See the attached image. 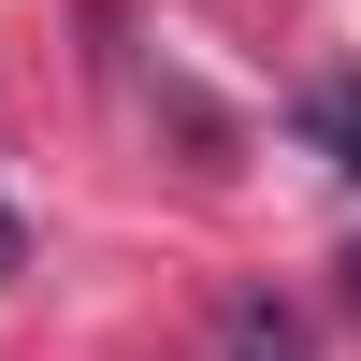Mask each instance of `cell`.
Returning <instances> with one entry per match:
<instances>
[{
  "label": "cell",
  "mask_w": 361,
  "mask_h": 361,
  "mask_svg": "<svg viewBox=\"0 0 361 361\" xmlns=\"http://www.w3.org/2000/svg\"><path fill=\"white\" fill-rule=\"evenodd\" d=\"M217 361H318V318L246 275V289H217Z\"/></svg>",
  "instance_id": "1"
},
{
  "label": "cell",
  "mask_w": 361,
  "mask_h": 361,
  "mask_svg": "<svg viewBox=\"0 0 361 361\" xmlns=\"http://www.w3.org/2000/svg\"><path fill=\"white\" fill-rule=\"evenodd\" d=\"M333 275H347V318H361V246H347V260H333Z\"/></svg>",
  "instance_id": "4"
},
{
  "label": "cell",
  "mask_w": 361,
  "mask_h": 361,
  "mask_svg": "<svg viewBox=\"0 0 361 361\" xmlns=\"http://www.w3.org/2000/svg\"><path fill=\"white\" fill-rule=\"evenodd\" d=\"M0 275H29V231H15V202H0Z\"/></svg>",
  "instance_id": "3"
},
{
  "label": "cell",
  "mask_w": 361,
  "mask_h": 361,
  "mask_svg": "<svg viewBox=\"0 0 361 361\" xmlns=\"http://www.w3.org/2000/svg\"><path fill=\"white\" fill-rule=\"evenodd\" d=\"M289 130H304L333 173H361V73H318L304 102H289Z\"/></svg>",
  "instance_id": "2"
}]
</instances>
